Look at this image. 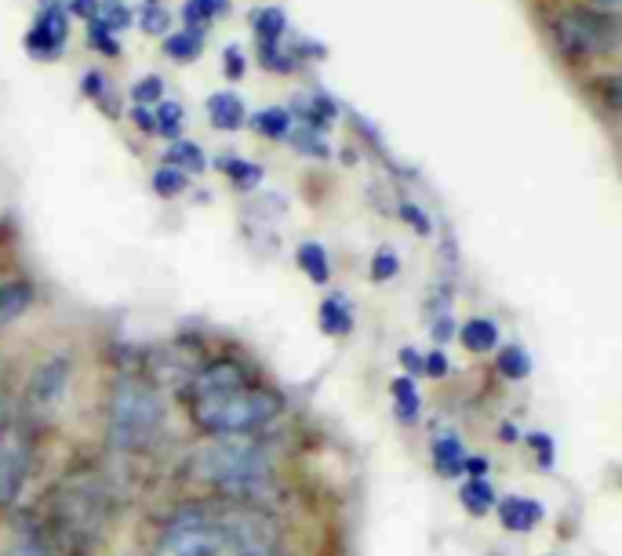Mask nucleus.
<instances>
[{
	"instance_id": "obj_1",
	"label": "nucleus",
	"mask_w": 622,
	"mask_h": 556,
	"mask_svg": "<svg viewBox=\"0 0 622 556\" xmlns=\"http://www.w3.org/2000/svg\"><path fill=\"white\" fill-rule=\"evenodd\" d=\"M273 451L256 436H211V444L194 451L189 476L219 491L222 498H234L240 506L262 502L273 495Z\"/></svg>"
},
{
	"instance_id": "obj_2",
	"label": "nucleus",
	"mask_w": 622,
	"mask_h": 556,
	"mask_svg": "<svg viewBox=\"0 0 622 556\" xmlns=\"http://www.w3.org/2000/svg\"><path fill=\"white\" fill-rule=\"evenodd\" d=\"M164 436V400L143 374H117L106 404V441L121 455L149 451Z\"/></svg>"
},
{
	"instance_id": "obj_3",
	"label": "nucleus",
	"mask_w": 622,
	"mask_h": 556,
	"mask_svg": "<svg viewBox=\"0 0 622 556\" xmlns=\"http://www.w3.org/2000/svg\"><path fill=\"white\" fill-rule=\"evenodd\" d=\"M189 415L208 436H256L284 415V397L266 385H245L189 400Z\"/></svg>"
},
{
	"instance_id": "obj_4",
	"label": "nucleus",
	"mask_w": 622,
	"mask_h": 556,
	"mask_svg": "<svg viewBox=\"0 0 622 556\" xmlns=\"http://www.w3.org/2000/svg\"><path fill=\"white\" fill-rule=\"evenodd\" d=\"M230 509L183 506L164 521L154 556H226L230 553Z\"/></svg>"
},
{
	"instance_id": "obj_5",
	"label": "nucleus",
	"mask_w": 622,
	"mask_h": 556,
	"mask_svg": "<svg viewBox=\"0 0 622 556\" xmlns=\"http://www.w3.org/2000/svg\"><path fill=\"white\" fill-rule=\"evenodd\" d=\"M622 41L619 19L608 16L601 8H564L553 19V44L564 59H597V55H612Z\"/></svg>"
},
{
	"instance_id": "obj_6",
	"label": "nucleus",
	"mask_w": 622,
	"mask_h": 556,
	"mask_svg": "<svg viewBox=\"0 0 622 556\" xmlns=\"http://www.w3.org/2000/svg\"><path fill=\"white\" fill-rule=\"evenodd\" d=\"M70 37V0H41L33 30L27 33V55L37 62H55L66 51Z\"/></svg>"
},
{
	"instance_id": "obj_7",
	"label": "nucleus",
	"mask_w": 622,
	"mask_h": 556,
	"mask_svg": "<svg viewBox=\"0 0 622 556\" xmlns=\"http://www.w3.org/2000/svg\"><path fill=\"white\" fill-rule=\"evenodd\" d=\"M30 470H33L30 444L22 441L19 433H8L4 441H0V509L15 506L22 487L30 481Z\"/></svg>"
},
{
	"instance_id": "obj_8",
	"label": "nucleus",
	"mask_w": 622,
	"mask_h": 556,
	"mask_svg": "<svg viewBox=\"0 0 622 556\" xmlns=\"http://www.w3.org/2000/svg\"><path fill=\"white\" fill-rule=\"evenodd\" d=\"M245 385H256L251 371L234 357H215L205 368H197L189 374V400L194 397H208V393H226V390H245Z\"/></svg>"
},
{
	"instance_id": "obj_9",
	"label": "nucleus",
	"mask_w": 622,
	"mask_h": 556,
	"mask_svg": "<svg viewBox=\"0 0 622 556\" xmlns=\"http://www.w3.org/2000/svg\"><path fill=\"white\" fill-rule=\"evenodd\" d=\"M70 379H73V360H70L66 353L48 357L44 364L30 374L27 400H30L33 408H55L59 400L66 397Z\"/></svg>"
},
{
	"instance_id": "obj_10",
	"label": "nucleus",
	"mask_w": 622,
	"mask_h": 556,
	"mask_svg": "<svg viewBox=\"0 0 622 556\" xmlns=\"http://www.w3.org/2000/svg\"><path fill=\"white\" fill-rule=\"evenodd\" d=\"M499 524L506 527V532L514 535H528L536 532V527L546 521V506L536 498H525V495H510V498H499Z\"/></svg>"
},
{
	"instance_id": "obj_11",
	"label": "nucleus",
	"mask_w": 622,
	"mask_h": 556,
	"mask_svg": "<svg viewBox=\"0 0 622 556\" xmlns=\"http://www.w3.org/2000/svg\"><path fill=\"white\" fill-rule=\"evenodd\" d=\"M208 121L215 132H237L248 124V106L237 92H215L208 95Z\"/></svg>"
},
{
	"instance_id": "obj_12",
	"label": "nucleus",
	"mask_w": 622,
	"mask_h": 556,
	"mask_svg": "<svg viewBox=\"0 0 622 556\" xmlns=\"http://www.w3.org/2000/svg\"><path fill=\"white\" fill-rule=\"evenodd\" d=\"M33 306V284L30 280H4L0 284V328L15 325L19 317H27Z\"/></svg>"
},
{
	"instance_id": "obj_13",
	"label": "nucleus",
	"mask_w": 622,
	"mask_h": 556,
	"mask_svg": "<svg viewBox=\"0 0 622 556\" xmlns=\"http://www.w3.org/2000/svg\"><path fill=\"white\" fill-rule=\"evenodd\" d=\"M466 459H469V451L463 447V441L455 433H444L434 441V470L440 476H463L466 473Z\"/></svg>"
},
{
	"instance_id": "obj_14",
	"label": "nucleus",
	"mask_w": 622,
	"mask_h": 556,
	"mask_svg": "<svg viewBox=\"0 0 622 556\" xmlns=\"http://www.w3.org/2000/svg\"><path fill=\"white\" fill-rule=\"evenodd\" d=\"M317 325H321L324 334L332 339H342V334L353 331V306L342 299V295H332V299L321 302V313H317Z\"/></svg>"
},
{
	"instance_id": "obj_15",
	"label": "nucleus",
	"mask_w": 622,
	"mask_h": 556,
	"mask_svg": "<svg viewBox=\"0 0 622 556\" xmlns=\"http://www.w3.org/2000/svg\"><path fill=\"white\" fill-rule=\"evenodd\" d=\"M251 33L259 44H281L288 33V16L281 8H256L251 11Z\"/></svg>"
},
{
	"instance_id": "obj_16",
	"label": "nucleus",
	"mask_w": 622,
	"mask_h": 556,
	"mask_svg": "<svg viewBox=\"0 0 622 556\" xmlns=\"http://www.w3.org/2000/svg\"><path fill=\"white\" fill-rule=\"evenodd\" d=\"M459 506L469 516H488L495 506H499V495H495L488 476H485V481H474V476H469V481L459 487Z\"/></svg>"
},
{
	"instance_id": "obj_17",
	"label": "nucleus",
	"mask_w": 622,
	"mask_h": 556,
	"mask_svg": "<svg viewBox=\"0 0 622 556\" xmlns=\"http://www.w3.org/2000/svg\"><path fill=\"white\" fill-rule=\"evenodd\" d=\"M296 262L299 269L307 274L317 288H324L328 280H332V262H328V251H324V244H317V240H307V244H299V251H296Z\"/></svg>"
},
{
	"instance_id": "obj_18",
	"label": "nucleus",
	"mask_w": 622,
	"mask_h": 556,
	"mask_svg": "<svg viewBox=\"0 0 622 556\" xmlns=\"http://www.w3.org/2000/svg\"><path fill=\"white\" fill-rule=\"evenodd\" d=\"M459 342L469 353H491V349L499 346V328H495V320L488 317H474L459 328Z\"/></svg>"
},
{
	"instance_id": "obj_19",
	"label": "nucleus",
	"mask_w": 622,
	"mask_h": 556,
	"mask_svg": "<svg viewBox=\"0 0 622 556\" xmlns=\"http://www.w3.org/2000/svg\"><path fill=\"white\" fill-rule=\"evenodd\" d=\"M164 164L168 167H179V172L186 175H200V172H208V157H205V150L194 146V142H186V138H175L168 150H164Z\"/></svg>"
},
{
	"instance_id": "obj_20",
	"label": "nucleus",
	"mask_w": 622,
	"mask_h": 556,
	"mask_svg": "<svg viewBox=\"0 0 622 556\" xmlns=\"http://www.w3.org/2000/svg\"><path fill=\"white\" fill-rule=\"evenodd\" d=\"M205 37L208 33H200V30H175L164 37V55H168L172 62H194L200 51H205Z\"/></svg>"
},
{
	"instance_id": "obj_21",
	"label": "nucleus",
	"mask_w": 622,
	"mask_h": 556,
	"mask_svg": "<svg viewBox=\"0 0 622 556\" xmlns=\"http://www.w3.org/2000/svg\"><path fill=\"white\" fill-rule=\"evenodd\" d=\"M248 124L256 127V132L262 135V138H273V142H281V138H288L291 135V113L288 110H281V106H266V110H259V113H251L248 116Z\"/></svg>"
},
{
	"instance_id": "obj_22",
	"label": "nucleus",
	"mask_w": 622,
	"mask_h": 556,
	"mask_svg": "<svg viewBox=\"0 0 622 556\" xmlns=\"http://www.w3.org/2000/svg\"><path fill=\"white\" fill-rule=\"evenodd\" d=\"M390 397H393V408H397V419L401 422H415L418 419V411H423V400H418L415 379H408V374H397V379L390 382Z\"/></svg>"
},
{
	"instance_id": "obj_23",
	"label": "nucleus",
	"mask_w": 622,
	"mask_h": 556,
	"mask_svg": "<svg viewBox=\"0 0 622 556\" xmlns=\"http://www.w3.org/2000/svg\"><path fill=\"white\" fill-rule=\"evenodd\" d=\"M215 164H219V172L230 178L237 189H256L262 183V164H256V161L230 157V153H226V157H219Z\"/></svg>"
},
{
	"instance_id": "obj_24",
	"label": "nucleus",
	"mask_w": 622,
	"mask_h": 556,
	"mask_svg": "<svg viewBox=\"0 0 622 556\" xmlns=\"http://www.w3.org/2000/svg\"><path fill=\"white\" fill-rule=\"evenodd\" d=\"M226 11H230V0H186V4H183V22H186V30L208 33V22L226 16Z\"/></svg>"
},
{
	"instance_id": "obj_25",
	"label": "nucleus",
	"mask_w": 622,
	"mask_h": 556,
	"mask_svg": "<svg viewBox=\"0 0 622 556\" xmlns=\"http://www.w3.org/2000/svg\"><path fill=\"white\" fill-rule=\"evenodd\" d=\"M284 142H291V150H299L302 157H313V161L332 157V146H328L324 132H317V127H291V135Z\"/></svg>"
},
{
	"instance_id": "obj_26",
	"label": "nucleus",
	"mask_w": 622,
	"mask_h": 556,
	"mask_svg": "<svg viewBox=\"0 0 622 556\" xmlns=\"http://www.w3.org/2000/svg\"><path fill=\"white\" fill-rule=\"evenodd\" d=\"M499 374H502V379H510V382H525L531 374V353H528V349L517 346V342L499 349Z\"/></svg>"
},
{
	"instance_id": "obj_27",
	"label": "nucleus",
	"mask_w": 622,
	"mask_h": 556,
	"mask_svg": "<svg viewBox=\"0 0 622 556\" xmlns=\"http://www.w3.org/2000/svg\"><path fill=\"white\" fill-rule=\"evenodd\" d=\"M138 25H143V33L149 37H168L172 33V11L164 0H143V8H138Z\"/></svg>"
},
{
	"instance_id": "obj_28",
	"label": "nucleus",
	"mask_w": 622,
	"mask_h": 556,
	"mask_svg": "<svg viewBox=\"0 0 622 556\" xmlns=\"http://www.w3.org/2000/svg\"><path fill=\"white\" fill-rule=\"evenodd\" d=\"M95 19L103 22L110 33H121V30H128V25L135 22V11L124 4V0H99Z\"/></svg>"
},
{
	"instance_id": "obj_29",
	"label": "nucleus",
	"mask_w": 622,
	"mask_h": 556,
	"mask_svg": "<svg viewBox=\"0 0 622 556\" xmlns=\"http://www.w3.org/2000/svg\"><path fill=\"white\" fill-rule=\"evenodd\" d=\"M157 132L164 135V138H183V124H186V110L179 106V102H172V99H164V102H157Z\"/></svg>"
},
{
	"instance_id": "obj_30",
	"label": "nucleus",
	"mask_w": 622,
	"mask_h": 556,
	"mask_svg": "<svg viewBox=\"0 0 622 556\" xmlns=\"http://www.w3.org/2000/svg\"><path fill=\"white\" fill-rule=\"evenodd\" d=\"M259 62H262V70H270V73L299 70V59L291 55V48L284 44H259Z\"/></svg>"
},
{
	"instance_id": "obj_31",
	"label": "nucleus",
	"mask_w": 622,
	"mask_h": 556,
	"mask_svg": "<svg viewBox=\"0 0 622 556\" xmlns=\"http://www.w3.org/2000/svg\"><path fill=\"white\" fill-rule=\"evenodd\" d=\"M189 186V175L186 172H179V167H157L154 172V193L157 197H164V200H172V197H179V193Z\"/></svg>"
},
{
	"instance_id": "obj_32",
	"label": "nucleus",
	"mask_w": 622,
	"mask_h": 556,
	"mask_svg": "<svg viewBox=\"0 0 622 556\" xmlns=\"http://www.w3.org/2000/svg\"><path fill=\"white\" fill-rule=\"evenodd\" d=\"M87 44H92L99 55H106V59H117V55H121L117 33H110L99 19H87Z\"/></svg>"
},
{
	"instance_id": "obj_33",
	"label": "nucleus",
	"mask_w": 622,
	"mask_h": 556,
	"mask_svg": "<svg viewBox=\"0 0 622 556\" xmlns=\"http://www.w3.org/2000/svg\"><path fill=\"white\" fill-rule=\"evenodd\" d=\"M132 102L135 106H157V102H164V81L160 76H138V81L132 84Z\"/></svg>"
},
{
	"instance_id": "obj_34",
	"label": "nucleus",
	"mask_w": 622,
	"mask_h": 556,
	"mask_svg": "<svg viewBox=\"0 0 622 556\" xmlns=\"http://www.w3.org/2000/svg\"><path fill=\"white\" fill-rule=\"evenodd\" d=\"M397 274H401V258H397V251H393V248H379L375 258H372V280H375V284H386V280H393Z\"/></svg>"
},
{
	"instance_id": "obj_35",
	"label": "nucleus",
	"mask_w": 622,
	"mask_h": 556,
	"mask_svg": "<svg viewBox=\"0 0 622 556\" xmlns=\"http://www.w3.org/2000/svg\"><path fill=\"white\" fill-rule=\"evenodd\" d=\"M8 556H55L52 546L44 542V535H37V532H22L15 538V546H11Z\"/></svg>"
},
{
	"instance_id": "obj_36",
	"label": "nucleus",
	"mask_w": 622,
	"mask_h": 556,
	"mask_svg": "<svg viewBox=\"0 0 622 556\" xmlns=\"http://www.w3.org/2000/svg\"><path fill=\"white\" fill-rule=\"evenodd\" d=\"M222 73L226 81H240V76L248 73V62H245V51H240L237 44L222 48Z\"/></svg>"
},
{
	"instance_id": "obj_37",
	"label": "nucleus",
	"mask_w": 622,
	"mask_h": 556,
	"mask_svg": "<svg viewBox=\"0 0 622 556\" xmlns=\"http://www.w3.org/2000/svg\"><path fill=\"white\" fill-rule=\"evenodd\" d=\"M601 102L612 113H622V73L615 76H604V84H601Z\"/></svg>"
},
{
	"instance_id": "obj_38",
	"label": "nucleus",
	"mask_w": 622,
	"mask_h": 556,
	"mask_svg": "<svg viewBox=\"0 0 622 556\" xmlns=\"http://www.w3.org/2000/svg\"><path fill=\"white\" fill-rule=\"evenodd\" d=\"M528 444L531 447H536V462L542 465V470H553V455H557V451H553V441H550V433H528Z\"/></svg>"
},
{
	"instance_id": "obj_39",
	"label": "nucleus",
	"mask_w": 622,
	"mask_h": 556,
	"mask_svg": "<svg viewBox=\"0 0 622 556\" xmlns=\"http://www.w3.org/2000/svg\"><path fill=\"white\" fill-rule=\"evenodd\" d=\"M448 371H452V360L444 357V349H429V353H426V364H423L426 379H448Z\"/></svg>"
},
{
	"instance_id": "obj_40",
	"label": "nucleus",
	"mask_w": 622,
	"mask_h": 556,
	"mask_svg": "<svg viewBox=\"0 0 622 556\" xmlns=\"http://www.w3.org/2000/svg\"><path fill=\"white\" fill-rule=\"evenodd\" d=\"M429 334H434V342H437V346L452 342L455 334H459V328H455V317H452V309H448V313H437V317H434V328H429Z\"/></svg>"
},
{
	"instance_id": "obj_41",
	"label": "nucleus",
	"mask_w": 622,
	"mask_h": 556,
	"mask_svg": "<svg viewBox=\"0 0 622 556\" xmlns=\"http://www.w3.org/2000/svg\"><path fill=\"white\" fill-rule=\"evenodd\" d=\"M81 92H84L87 99L103 102V99H106V76L99 73V70H87V73L81 76Z\"/></svg>"
},
{
	"instance_id": "obj_42",
	"label": "nucleus",
	"mask_w": 622,
	"mask_h": 556,
	"mask_svg": "<svg viewBox=\"0 0 622 556\" xmlns=\"http://www.w3.org/2000/svg\"><path fill=\"white\" fill-rule=\"evenodd\" d=\"M397 360H401V368H404V374H408V379H418V374H423V364H426V353H418V349L404 346L401 353H397Z\"/></svg>"
},
{
	"instance_id": "obj_43",
	"label": "nucleus",
	"mask_w": 622,
	"mask_h": 556,
	"mask_svg": "<svg viewBox=\"0 0 622 556\" xmlns=\"http://www.w3.org/2000/svg\"><path fill=\"white\" fill-rule=\"evenodd\" d=\"M401 218H408L412 229H415V233H423V237L429 233V215H426V212H418L415 204H401Z\"/></svg>"
},
{
	"instance_id": "obj_44",
	"label": "nucleus",
	"mask_w": 622,
	"mask_h": 556,
	"mask_svg": "<svg viewBox=\"0 0 622 556\" xmlns=\"http://www.w3.org/2000/svg\"><path fill=\"white\" fill-rule=\"evenodd\" d=\"M132 121H135V127L138 132H157V113L149 110V106H132Z\"/></svg>"
},
{
	"instance_id": "obj_45",
	"label": "nucleus",
	"mask_w": 622,
	"mask_h": 556,
	"mask_svg": "<svg viewBox=\"0 0 622 556\" xmlns=\"http://www.w3.org/2000/svg\"><path fill=\"white\" fill-rule=\"evenodd\" d=\"M95 11H99V0H70V19L77 16V19H95Z\"/></svg>"
},
{
	"instance_id": "obj_46",
	"label": "nucleus",
	"mask_w": 622,
	"mask_h": 556,
	"mask_svg": "<svg viewBox=\"0 0 622 556\" xmlns=\"http://www.w3.org/2000/svg\"><path fill=\"white\" fill-rule=\"evenodd\" d=\"M488 470H491V465H488L485 455H469V459H466V473L474 476V481H485Z\"/></svg>"
},
{
	"instance_id": "obj_47",
	"label": "nucleus",
	"mask_w": 622,
	"mask_h": 556,
	"mask_svg": "<svg viewBox=\"0 0 622 556\" xmlns=\"http://www.w3.org/2000/svg\"><path fill=\"white\" fill-rule=\"evenodd\" d=\"M499 441H502V444L520 441V433H517V425H514V422H502V425H499Z\"/></svg>"
},
{
	"instance_id": "obj_48",
	"label": "nucleus",
	"mask_w": 622,
	"mask_h": 556,
	"mask_svg": "<svg viewBox=\"0 0 622 556\" xmlns=\"http://www.w3.org/2000/svg\"><path fill=\"white\" fill-rule=\"evenodd\" d=\"M0 441H4V397H0Z\"/></svg>"
}]
</instances>
